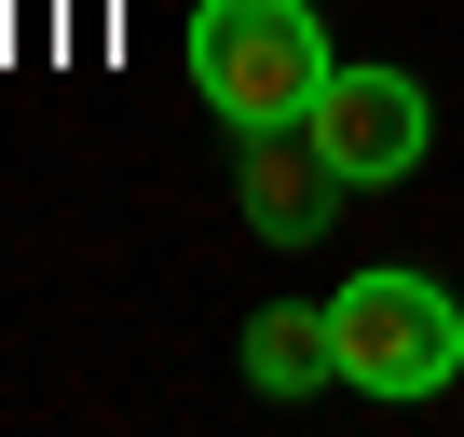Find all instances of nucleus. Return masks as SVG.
I'll return each instance as SVG.
<instances>
[{
	"label": "nucleus",
	"mask_w": 464,
	"mask_h": 437,
	"mask_svg": "<svg viewBox=\"0 0 464 437\" xmlns=\"http://www.w3.org/2000/svg\"><path fill=\"white\" fill-rule=\"evenodd\" d=\"M191 96L218 110V123H301L314 96H328V15L314 0H191Z\"/></svg>",
	"instance_id": "nucleus-1"
},
{
	"label": "nucleus",
	"mask_w": 464,
	"mask_h": 437,
	"mask_svg": "<svg viewBox=\"0 0 464 437\" xmlns=\"http://www.w3.org/2000/svg\"><path fill=\"white\" fill-rule=\"evenodd\" d=\"M328 342H342V383L382 396V410H423L464 383V301L437 274H355L328 301Z\"/></svg>",
	"instance_id": "nucleus-2"
},
{
	"label": "nucleus",
	"mask_w": 464,
	"mask_h": 437,
	"mask_svg": "<svg viewBox=\"0 0 464 437\" xmlns=\"http://www.w3.org/2000/svg\"><path fill=\"white\" fill-rule=\"evenodd\" d=\"M301 123H314V151L342 164V191H382V178H410V164L437 151V110H423L410 69H328V96H314Z\"/></svg>",
	"instance_id": "nucleus-3"
},
{
	"label": "nucleus",
	"mask_w": 464,
	"mask_h": 437,
	"mask_svg": "<svg viewBox=\"0 0 464 437\" xmlns=\"http://www.w3.org/2000/svg\"><path fill=\"white\" fill-rule=\"evenodd\" d=\"M232 191H246V233L260 247H314L342 164L314 151V123H232Z\"/></svg>",
	"instance_id": "nucleus-4"
},
{
	"label": "nucleus",
	"mask_w": 464,
	"mask_h": 437,
	"mask_svg": "<svg viewBox=\"0 0 464 437\" xmlns=\"http://www.w3.org/2000/svg\"><path fill=\"white\" fill-rule=\"evenodd\" d=\"M246 383H260V396H314V383H342L328 301H274V315H246Z\"/></svg>",
	"instance_id": "nucleus-5"
}]
</instances>
